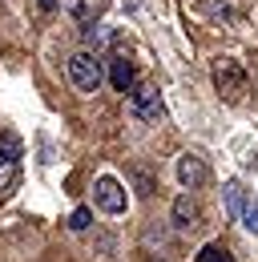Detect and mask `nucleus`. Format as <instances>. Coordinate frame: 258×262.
<instances>
[{"instance_id":"obj_1","label":"nucleus","mask_w":258,"mask_h":262,"mask_svg":"<svg viewBox=\"0 0 258 262\" xmlns=\"http://www.w3.org/2000/svg\"><path fill=\"white\" fill-rule=\"evenodd\" d=\"M129 113L137 121H145V125H161L165 121V105H161L158 89L154 85H133L129 89Z\"/></svg>"},{"instance_id":"obj_2","label":"nucleus","mask_w":258,"mask_h":262,"mask_svg":"<svg viewBox=\"0 0 258 262\" xmlns=\"http://www.w3.org/2000/svg\"><path fill=\"white\" fill-rule=\"evenodd\" d=\"M214 85H218V93L226 101H242V93H246V69L238 61H230V57H218L214 61Z\"/></svg>"},{"instance_id":"obj_3","label":"nucleus","mask_w":258,"mask_h":262,"mask_svg":"<svg viewBox=\"0 0 258 262\" xmlns=\"http://www.w3.org/2000/svg\"><path fill=\"white\" fill-rule=\"evenodd\" d=\"M69 77H73V85H77L81 93H97L101 81H105V69L97 61V53H77V57L69 61Z\"/></svg>"},{"instance_id":"obj_4","label":"nucleus","mask_w":258,"mask_h":262,"mask_svg":"<svg viewBox=\"0 0 258 262\" xmlns=\"http://www.w3.org/2000/svg\"><path fill=\"white\" fill-rule=\"evenodd\" d=\"M93 202L105 210V214H125V206H129V194H125V186L117 182V178H97L93 182Z\"/></svg>"},{"instance_id":"obj_5","label":"nucleus","mask_w":258,"mask_h":262,"mask_svg":"<svg viewBox=\"0 0 258 262\" xmlns=\"http://www.w3.org/2000/svg\"><path fill=\"white\" fill-rule=\"evenodd\" d=\"M178 182H182L186 190H202V186L210 182V165H206V158L182 154V158H178Z\"/></svg>"},{"instance_id":"obj_6","label":"nucleus","mask_w":258,"mask_h":262,"mask_svg":"<svg viewBox=\"0 0 258 262\" xmlns=\"http://www.w3.org/2000/svg\"><path fill=\"white\" fill-rule=\"evenodd\" d=\"M109 85H113L117 93H129V89L137 85V69H133V61H125V57L109 61Z\"/></svg>"},{"instance_id":"obj_7","label":"nucleus","mask_w":258,"mask_h":262,"mask_svg":"<svg viewBox=\"0 0 258 262\" xmlns=\"http://www.w3.org/2000/svg\"><path fill=\"white\" fill-rule=\"evenodd\" d=\"M174 222H178V226H182V230L198 222V202H193L190 194H182V198H178V202H174Z\"/></svg>"},{"instance_id":"obj_8","label":"nucleus","mask_w":258,"mask_h":262,"mask_svg":"<svg viewBox=\"0 0 258 262\" xmlns=\"http://www.w3.org/2000/svg\"><path fill=\"white\" fill-rule=\"evenodd\" d=\"M238 218H242V226L250 230V234H258V198H242Z\"/></svg>"},{"instance_id":"obj_9","label":"nucleus","mask_w":258,"mask_h":262,"mask_svg":"<svg viewBox=\"0 0 258 262\" xmlns=\"http://www.w3.org/2000/svg\"><path fill=\"white\" fill-rule=\"evenodd\" d=\"M193 262H234V254L226 250L222 242H210V246H202V250H198V258H193Z\"/></svg>"},{"instance_id":"obj_10","label":"nucleus","mask_w":258,"mask_h":262,"mask_svg":"<svg viewBox=\"0 0 258 262\" xmlns=\"http://www.w3.org/2000/svg\"><path fill=\"white\" fill-rule=\"evenodd\" d=\"M242 186H238V182H230V186H226V202H230V210H234V214H238V206H242Z\"/></svg>"},{"instance_id":"obj_11","label":"nucleus","mask_w":258,"mask_h":262,"mask_svg":"<svg viewBox=\"0 0 258 262\" xmlns=\"http://www.w3.org/2000/svg\"><path fill=\"white\" fill-rule=\"evenodd\" d=\"M89 222H93V214H89L85 206H81V210H73V218H69V226H73V230H85Z\"/></svg>"},{"instance_id":"obj_12","label":"nucleus","mask_w":258,"mask_h":262,"mask_svg":"<svg viewBox=\"0 0 258 262\" xmlns=\"http://www.w3.org/2000/svg\"><path fill=\"white\" fill-rule=\"evenodd\" d=\"M57 8V0H40V12H53Z\"/></svg>"}]
</instances>
